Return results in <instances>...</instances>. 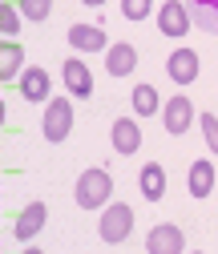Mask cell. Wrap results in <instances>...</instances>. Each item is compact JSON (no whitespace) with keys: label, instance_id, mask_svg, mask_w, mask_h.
Masks as SVG:
<instances>
[{"label":"cell","instance_id":"cell-14","mask_svg":"<svg viewBox=\"0 0 218 254\" xmlns=\"http://www.w3.org/2000/svg\"><path fill=\"white\" fill-rule=\"evenodd\" d=\"M142 198H149V202H162L166 198V166H158V162H149V166H142Z\"/></svg>","mask_w":218,"mask_h":254},{"label":"cell","instance_id":"cell-10","mask_svg":"<svg viewBox=\"0 0 218 254\" xmlns=\"http://www.w3.org/2000/svg\"><path fill=\"white\" fill-rule=\"evenodd\" d=\"M138 69V49L134 45H109L105 49V73L109 77H130Z\"/></svg>","mask_w":218,"mask_h":254},{"label":"cell","instance_id":"cell-19","mask_svg":"<svg viewBox=\"0 0 218 254\" xmlns=\"http://www.w3.org/2000/svg\"><path fill=\"white\" fill-rule=\"evenodd\" d=\"M16 4H20L24 20H33V24H45L53 12V0H16Z\"/></svg>","mask_w":218,"mask_h":254},{"label":"cell","instance_id":"cell-1","mask_svg":"<svg viewBox=\"0 0 218 254\" xmlns=\"http://www.w3.org/2000/svg\"><path fill=\"white\" fill-rule=\"evenodd\" d=\"M73 198L81 210H101L109 198H113V178L105 170H85L77 178V190H73Z\"/></svg>","mask_w":218,"mask_h":254},{"label":"cell","instance_id":"cell-16","mask_svg":"<svg viewBox=\"0 0 218 254\" xmlns=\"http://www.w3.org/2000/svg\"><path fill=\"white\" fill-rule=\"evenodd\" d=\"M190 4V20L202 28V33L218 37V0H186Z\"/></svg>","mask_w":218,"mask_h":254},{"label":"cell","instance_id":"cell-5","mask_svg":"<svg viewBox=\"0 0 218 254\" xmlns=\"http://www.w3.org/2000/svg\"><path fill=\"white\" fill-rule=\"evenodd\" d=\"M166 73H170V81H178V85H190V81H198V73H202V61H198L194 49H174L170 61H166Z\"/></svg>","mask_w":218,"mask_h":254},{"label":"cell","instance_id":"cell-3","mask_svg":"<svg viewBox=\"0 0 218 254\" xmlns=\"http://www.w3.org/2000/svg\"><path fill=\"white\" fill-rule=\"evenodd\" d=\"M69 133H73V105H69V97L49 101V109H45V137L57 145V141H65Z\"/></svg>","mask_w":218,"mask_h":254},{"label":"cell","instance_id":"cell-17","mask_svg":"<svg viewBox=\"0 0 218 254\" xmlns=\"http://www.w3.org/2000/svg\"><path fill=\"white\" fill-rule=\"evenodd\" d=\"M24 73V49L16 45V41H8L4 49H0V81H12V77H20Z\"/></svg>","mask_w":218,"mask_h":254},{"label":"cell","instance_id":"cell-7","mask_svg":"<svg viewBox=\"0 0 218 254\" xmlns=\"http://www.w3.org/2000/svg\"><path fill=\"white\" fill-rule=\"evenodd\" d=\"M145 250H149V254H182V250H186V238H182L178 226L158 222V226L149 230V238H145Z\"/></svg>","mask_w":218,"mask_h":254},{"label":"cell","instance_id":"cell-22","mask_svg":"<svg viewBox=\"0 0 218 254\" xmlns=\"http://www.w3.org/2000/svg\"><path fill=\"white\" fill-rule=\"evenodd\" d=\"M198 125H202V133H206V145H210V153H218V117L202 113V117H198Z\"/></svg>","mask_w":218,"mask_h":254},{"label":"cell","instance_id":"cell-9","mask_svg":"<svg viewBox=\"0 0 218 254\" xmlns=\"http://www.w3.org/2000/svg\"><path fill=\"white\" fill-rule=\"evenodd\" d=\"M61 69H65L61 77H65V89L73 93V97H89V93H93V73H89V65H85V61L69 57Z\"/></svg>","mask_w":218,"mask_h":254},{"label":"cell","instance_id":"cell-2","mask_svg":"<svg viewBox=\"0 0 218 254\" xmlns=\"http://www.w3.org/2000/svg\"><path fill=\"white\" fill-rule=\"evenodd\" d=\"M130 230H134V210H130L126 202H113V206H105V214H101V226H97L101 242L117 246V242H126V234H130Z\"/></svg>","mask_w":218,"mask_h":254},{"label":"cell","instance_id":"cell-21","mask_svg":"<svg viewBox=\"0 0 218 254\" xmlns=\"http://www.w3.org/2000/svg\"><path fill=\"white\" fill-rule=\"evenodd\" d=\"M149 0H121V12H126V20H145L149 16Z\"/></svg>","mask_w":218,"mask_h":254},{"label":"cell","instance_id":"cell-4","mask_svg":"<svg viewBox=\"0 0 218 254\" xmlns=\"http://www.w3.org/2000/svg\"><path fill=\"white\" fill-rule=\"evenodd\" d=\"M190 121H194V101L190 97H170L166 101V109H162V125H166V133L170 137H182L186 129H190Z\"/></svg>","mask_w":218,"mask_h":254},{"label":"cell","instance_id":"cell-15","mask_svg":"<svg viewBox=\"0 0 218 254\" xmlns=\"http://www.w3.org/2000/svg\"><path fill=\"white\" fill-rule=\"evenodd\" d=\"M186 186H190V198H198V202H202L210 190H214V166L198 157V162L190 166V174H186Z\"/></svg>","mask_w":218,"mask_h":254},{"label":"cell","instance_id":"cell-6","mask_svg":"<svg viewBox=\"0 0 218 254\" xmlns=\"http://www.w3.org/2000/svg\"><path fill=\"white\" fill-rule=\"evenodd\" d=\"M45 218H49V206H45V202H28V206L16 214V222H12V234H16L20 242H33V238L41 234V226H45Z\"/></svg>","mask_w":218,"mask_h":254},{"label":"cell","instance_id":"cell-23","mask_svg":"<svg viewBox=\"0 0 218 254\" xmlns=\"http://www.w3.org/2000/svg\"><path fill=\"white\" fill-rule=\"evenodd\" d=\"M81 4H85V8H101L105 0H81Z\"/></svg>","mask_w":218,"mask_h":254},{"label":"cell","instance_id":"cell-11","mask_svg":"<svg viewBox=\"0 0 218 254\" xmlns=\"http://www.w3.org/2000/svg\"><path fill=\"white\" fill-rule=\"evenodd\" d=\"M113 149L126 153V157H134V153L142 149V129H138L134 117H117V121H113Z\"/></svg>","mask_w":218,"mask_h":254},{"label":"cell","instance_id":"cell-8","mask_svg":"<svg viewBox=\"0 0 218 254\" xmlns=\"http://www.w3.org/2000/svg\"><path fill=\"white\" fill-rule=\"evenodd\" d=\"M158 28H162V37H186L190 33V12H186V4L166 0L162 12H158Z\"/></svg>","mask_w":218,"mask_h":254},{"label":"cell","instance_id":"cell-20","mask_svg":"<svg viewBox=\"0 0 218 254\" xmlns=\"http://www.w3.org/2000/svg\"><path fill=\"white\" fill-rule=\"evenodd\" d=\"M20 4H8V0H4V4H0V33H4V37H16L20 33Z\"/></svg>","mask_w":218,"mask_h":254},{"label":"cell","instance_id":"cell-13","mask_svg":"<svg viewBox=\"0 0 218 254\" xmlns=\"http://www.w3.org/2000/svg\"><path fill=\"white\" fill-rule=\"evenodd\" d=\"M49 89H53V81H49L45 69H24L20 73V97L24 101H49Z\"/></svg>","mask_w":218,"mask_h":254},{"label":"cell","instance_id":"cell-18","mask_svg":"<svg viewBox=\"0 0 218 254\" xmlns=\"http://www.w3.org/2000/svg\"><path fill=\"white\" fill-rule=\"evenodd\" d=\"M134 109H138V117L162 113V109H158V89H153V85H138V89H134Z\"/></svg>","mask_w":218,"mask_h":254},{"label":"cell","instance_id":"cell-12","mask_svg":"<svg viewBox=\"0 0 218 254\" xmlns=\"http://www.w3.org/2000/svg\"><path fill=\"white\" fill-rule=\"evenodd\" d=\"M69 45L81 49V53H101L105 49L101 24H69Z\"/></svg>","mask_w":218,"mask_h":254}]
</instances>
